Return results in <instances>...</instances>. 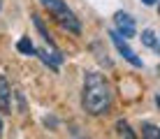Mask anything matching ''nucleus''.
Returning a JSON list of instances; mask_svg holds the SVG:
<instances>
[{
  "mask_svg": "<svg viewBox=\"0 0 160 139\" xmlns=\"http://www.w3.org/2000/svg\"><path fill=\"white\" fill-rule=\"evenodd\" d=\"M116 135L118 137H125V139H137V135L130 130V125L125 123V121H118V123H116Z\"/></svg>",
  "mask_w": 160,
  "mask_h": 139,
  "instance_id": "obj_10",
  "label": "nucleus"
},
{
  "mask_svg": "<svg viewBox=\"0 0 160 139\" xmlns=\"http://www.w3.org/2000/svg\"><path fill=\"white\" fill-rule=\"evenodd\" d=\"M114 26H116V32L121 37H135L137 32V26H135V19L128 14V12H116L114 14Z\"/></svg>",
  "mask_w": 160,
  "mask_h": 139,
  "instance_id": "obj_4",
  "label": "nucleus"
},
{
  "mask_svg": "<svg viewBox=\"0 0 160 139\" xmlns=\"http://www.w3.org/2000/svg\"><path fill=\"white\" fill-rule=\"evenodd\" d=\"M14 95H16V100H19V111H21V114H26V111H28V107H26V100H23V95H21L19 91H16Z\"/></svg>",
  "mask_w": 160,
  "mask_h": 139,
  "instance_id": "obj_12",
  "label": "nucleus"
},
{
  "mask_svg": "<svg viewBox=\"0 0 160 139\" xmlns=\"http://www.w3.org/2000/svg\"><path fill=\"white\" fill-rule=\"evenodd\" d=\"M142 137H144V139H158V137H160L158 125H153V123H144V125H142Z\"/></svg>",
  "mask_w": 160,
  "mask_h": 139,
  "instance_id": "obj_11",
  "label": "nucleus"
},
{
  "mask_svg": "<svg viewBox=\"0 0 160 139\" xmlns=\"http://www.w3.org/2000/svg\"><path fill=\"white\" fill-rule=\"evenodd\" d=\"M0 7H2V2H0Z\"/></svg>",
  "mask_w": 160,
  "mask_h": 139,
  "instance_id": "obj_15",
  "label": "nucleus"
},
{
  "mask_svg": "<svg viewBox=\"0 0 160 139\" xmlns=\"http://www.w3.org/2000/svg\"><path fill=\"white\" fill-rule=\"evenodd\" d=\"M91 51H95V53H98L95 58L100 60L102 65H107V67H112V60L107 58V51H104V49H100V42H93V44H91Z\"/></svg>",
  "mask_w": 160,
  "mask_h": 139,
  "instance_id": "obj_9",
  "label": "nucleus"
},
{
  "mask_svg": "<svg viewBox=\"0 0 160 139\" xmlns=\"http://www.w3.org/2000/svg\"><path fill=\"white\" fill-rule=\"evenodd\" d=\"M109 37H112V42H114V47L118 49V53L123 56L125 60H128L130 65H135V67H144V63H142V58L139 56H137L135 51H132V49L128 47V42H125V37H121L116 30H112L109 32Z\"/></svg>",
  "mask_w": 160,
  "mask_h": 139,
  "instance_id": "obj_3",
  "label": "nucleus"
},
{
  "mask_svg": "<svg viewBox=\"0 0 160 139\" xmlns=\"http://www.w3.org/2000/svg\"><path fill=\"white\" fill-rule=\"evenodd\" d=\"M16 51L23 53V56H35V44L30 42V37H21L16 42Z\"/></svg>",
  "mask_w": 160,
  "mask_h": 139,
  "instance_id": "obj_8",
  "label": "nucleus"
},
{
  "mask_svg": "<svg viewBox=\"0 0 160 139\" xmlns=\"http://www.w3.org/2000/svg\"><path fill=\"white\" fill-rule=\"evenodd\" d=\"M81 107L91 116H102L112 107V86L107 77L100 72H86L84 74V91H81Z\"/></svg>",
  "mask_w": 160,
  "mask_h": 139,
  "instance_id": "obj_1",
  "label": "nucleus"
},
{
  "mask_svg": "<svg viewBox=\"0 0 160 139\" xmlns=\"http://www.w3.org/2000/svg\"><path fill=\"white\" fill-rule=\"evenodd\" d=\"M0 135H2V121H0Z\"/></svg>",
  "mask_w": 160,
  "mask_h": 139,
  "instance_id": "obj_14",
  "label": "nucleus"
},
{
  "mask_svg": "<svg viewBox=\"0 0 160 139\" xmlns=\"http://www.w3.org/2000/svg\"><path fill=\"white\" fill-rule=\"evenodd\" d=\"M142 2H144V5H146V7H153V5H156V2H158V0H142Z\"/></svg>",
  "mask_w": 160,
  "mask_h": 139,
  "instance_id": "obj_13",
  "label": "nucleus"
},
{
  "mask_svg": "<svg viewBox=\"0 0 160 139\" xmlns=\"http://www.w3.org/2000/svg\"><path fill=\"white\" fill-rule=\"evenodd\" d=\"M32 23H35V28H37V32L42 35V40L47 42V47L51 49V51H56V42L51 40V35H49V30H47V26H44V21L40 19L37 14H32Z\"/></svg>",
  "mask_w": 160,
  "mask_h": 139,
  "instance_id": "obj_6",
  "label": "nucleus"
},
{
  "mask_svg": "<svg viewBox=\"0 0 160 139\" xmlns=\"http://www.w3.org/2000/svg\"><path fill=\"white\" fill-rule=\"evenodd\" d=\"M142 44L148 49H153V51H160V44H158V37H156V32L151 30V28H146L144 32H142Z\"/></svg>",
  "mask_w": 160,
  "mask_h": 139,
  "instance_id": "obj_7",
  "label": "nucleus"
},
{
  "mask_svg": "<svg viewBox=\"0 0 160 139\" xmlns=\"http://www.w3.org/2000/svg\"><path fill=\"white\" fill-rule=\"evenodd\" d=\"M0 111L12 114V88H9V81L2 74H0Z\"/></svg>",
  "mask_w": 160,
  "mask_h": 139,
  "instance_id": "obj_5",
  "label": "nucleus"
},
{
  "mask_svg": "<svg viewBox=\"0 0 160 139\" xmlns=\"http://www.w3.org/2000/svg\"><path fill=\"white\" fill-rule=\"evenodd\" d=\"M42 5L53 14V19H56L65 30L74 32V35H79V32H81V21L77 19L74 12L63 2V0H42Z\"/></svg>",
  "mask_w": 160,
  "mask_h": 139,
  "instance_id": "obj_2",
  "label": "nucleus"
}]
</instances>
